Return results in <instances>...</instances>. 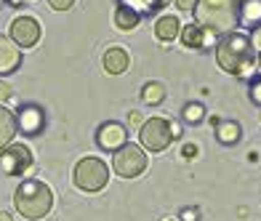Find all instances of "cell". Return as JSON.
<instances>
[{
	"label": "cell",
	"instance_id": "obj_18",
	"mask_svg": "<svg viewBox=\"0 0 261 221\" xmlns=\"http://www.w3.org/2000/svg\"><path fill=\"white\" fill-rule=\"evenodd\" d=\"M139 14L134 8H125V6H120L115 11V27L117 30H123V32H130V30H136L139 27Z\"/></svg>",
	"mask_w": 261,
	"mask_h": 221
},
{
	"label": "cell",
	"instance_id": "obj_19",
	"mask_svg": "<svg viewBox=\"0 0 261 221\" xmlns=\"http://www.w3.org/2000/svg\"><path fill=\"white\" fill-rule=\"evenodd\" d=\"M168 3H171V0H123V6L125 8H134L139 16L141 14H155V11L165 8Z\"/></svg>",
	"mask_w": 261,
	"mask_h": 221
},
{
	"label": "cell",
	"instance_id": "obj_7",
	"mask_svg": "<svg viewBox=\"0 0 261 221\" xmlns=\"http://www.w3.org/2000/svg\"><path fill=\"white\" fill-rule=\"evenodd\" d=\"M32 165V152L24 144H8L6 149H0V173L6 176H27Z\"/></svg>",
	"mask_w": 261,
	"mask_h": 221
},
{
	"label": "cell",
	"instance_id": "obj_13",
	"mask_svg": "<svg viewBox=\"0 0 261 221\" xmlns=\"http://www.w3.org/2000/svg\"><path fill=\"white\" fill-rule=\"evenodd\" d=\"M181 43L187 45V48H208V45L216 40L211 32H205L203 27H197V24H187L181 27Z\"/></svg>",
	"mask_w": 261,
	"mask_h": 221
},
{
	"label": "cell",
	"instance_id": "obj_27",
	"mask_svg": "<svg viewBox=\"0 0 261 221\" xmlns=\"http://www.w3.org/2000/svg\"><path fill=\"white\" fill-rule=\"evenodd\" d=\"M176 6H179V11H195L197 0H176Z\"/></svg>",
	"mask_w": 261,
	"mask_h": 221
},
{
	"label": "cell",
	"instance_id": "obj_16",
	"mask_svg": "<svg viewBox=\"0 0 261 221\" xmlns=\"http://www.w3.org/2000/svg\"><path fill=\"white\" fill-rule=\"evenodd\" d=\"M179 32H181V24H179V19L171 16V14H165L155 21V35H158L160 43H171L173 38H179Z\"/></svg>",
	"mask_w": 261,
	"mask_h": 221
},
{
	"label": "cell",
	"instance_id": "obj_17",
	"mask_svg": "<svg viewBox=\"0 0 261 221\" xmlns=\"http://www.w3.org/2000/svg\"><path fill=\"white\" fill-rule=\"evenodd\" d=\"M216 139H219L224 147H234V144L243 139L240 123H234V120H219V125H216Z\"/></svg>",
	"mask_w": 261,
	"mask_h": 221
},
{
	"label": "cell",
	"instance_id": "obj_24",
	"mask_svg": "<svg viewBox=\"0 0 261 221\" xmlns=\"http://www.w3.org/2000/svg\"><path fill=\"white\" fill-rule=\"evenodd\" d=\"M181 221H200V211H197V208H184V211H181Z\"/></svg>",
	"mask_w": 261,
	"mask_h": 221
},
{
	"label": "cell",
	"instance_id": "obj_3",
	"mask_svg": "<svg viewBox=\"0 0 261 221\" xmlns=\"http://www.w3.org/2000/svg\"><path fill=\"white\" fill-rule=\"evenodd\" d=\"M14 205L24 218L40 221L43 216H48V211L54 208V192H51L48 184H43L38 179H27L16 187Z\"/></svg>",
	"mask_w": 261,
	"mask_h": 221
},
{
	"label": "cell",
	"instance_id": "obj_15",
	"mask_svg": "<svg viewBox=\"0 0 261 221\" xmlns=\"http://www.w3.org/2000/svg\"><path fill=\"white\" fill-rule=\"evenodd\" d=\"M19 131L16 125V115L6 109L3 104H0V149H6L8 144H14V136Z\"/></svg>",
	"mask_w": 261,
	"mask_h": 221
},
{
	"label": "cell",
	"instance_id": "obj_12",
	"mask_svg": "<svg viewBox=\"0 0 261 221\" xmlns=\"http://www.w3.org/2000/svg\"><path fill=\"white\" fill-rule=\"evenodd\" d=\"M101 64H104V72L107 75H123L128 64H130V56L123 45H112V48H107L104 56H101Z\"/></svg>",
	"mask_w": 261,
	"mask_h": 221
},
{
	"label": "cell",
	"instance_id": "obj_1",
	"mask_svg": "<svg viewBox=\"0 0 261 221\" xmlns=\"http://www.w3.org/2000/svg\"><path fill=\"white\" fill-rule=\"evenodd\" d=\"M216 62L224 72L237 77H251L256 69V53L251 38L243 32H229L216 43Z\"/></svg>",
	"mask_w": 261,
	"mask_h": 221
},
{
	"label": "cell",
	"instance_id": "obj_22",
	"mask_svg": "<svg viewBox=\"0 0 261 221\" xmlns=\"http://www.w3.org/2000/svg\"><path fill=\"white\" fill-rule=\"evenodd\" d=\"M251 101L256 107H261V75L251 80Z\"/></svg>",
	"mask_w": 261,
	"mask_h": 221
},
{
	"label": "cell",
	"instance_id": "obj_26",
	"mask_svg": "<svg viewBox=\"0 0 261 221\" xmlns=\"http://www.w3.org/2000/svg\"><path fill=\"white\" fill-rule=\"evenodd\" d=\"M251 45H253V51H261V27L251 32Z\"/></svg>",
	"mask_w": 261,
	"mask_h": 221
},
{
	"label": "cell",
	"instance_id": "obj_29",
	"mask_svg": "<svg viewBox=\"0 0 261 221\" xmlns=\"http://www.w3.org/2000/svg\"><path fill=\"white\" fill-rule=\"evenodd\" d=\"M181 152H184V157H187V160H192V157L197 155V147H195V144H184Z\"/></svg>",
	"mask_w": 261,
	"mask_h": 221
},
{
	"label": "cell",
	"instance_id": "obj_20",
	"mask_svg": "<svg viewBox=\"0 0 261 221\" xmlns=\"http://www.w3.org/2000/svg\"><path fill=\"white\" fill-rule=\"evenodd\" d=\"M165 99V86L158 83V80H152V83H144L141 88V101L149 104V107H155V104H163Z\"/></svg>",
	"mask_w": 261,
	"mask_h": 221
},
{
	"label": "cell",
	"instance_id": "obj_31",
	"mask_svg": "<svg viewBox=\"0 0 261 221\" xmlns=\"http://www.w3.org/2000/svg\"><path fill=\"white\" fill-rule=\"evenodd\" d=\"M0 221H11V216H8L6 211H0Z\"/></svg>",
	"mask_w": 261,
	"mask_h": 221
},
{
	"label": "cell",
	"instance_id": "obj_2",
	"mask_svg": "<svg viewBox=\"0 0 261 221\" xmlns=\"http://www.w3.org/2000/svg\"><path fill=\"white\" fill-rule=\"evenodd\" d=\"M195 24L205 32L229 35L237 27V0H197L195 6Z\"/></svg>",
	"mask_w": 261,
	"mask_h": 221
},
{
	"label": "cell",
	"instance_id": "obj_8",
	"mask_svg": "<svg viewBox=\"0 0 261 221\" xmlns=\"http://www.w3.org/2000/svg\"><path fill=\"white\" fill-rule=\"evenodd\" d=\"M40 24L38 19L32 16H16L11 21V40H14L19 48H32V45H38L40 40Z\"/></svg>",
	"mask_w": 261,
	"mask_h": 221
},
{
	"label": "cell",
	"instance_id": "obj_6",
	"mask_svg": "<svg viewBox=\"0 0 261 221\" xmlns=\"http://www.w3.org/2000/svg\"><path fill=\"white\" fill-rule=\"evenodd\" d=\"M139 139H141V147L149 149V152H163V149H168L171 142H173L171 123L165 118H149V120L141 123Z\"/></svg>",
	"mask_w": 261,
	"mask_h": 221
},
{
	"label": "cell",
	"instance_id": "obj_4",
	"mask_svg": "<svg viewBox=\"0 0 261 221\" xmlns=\"http://www.w3.org/2000/svg\"><path fill=\"white\" fill-rule=\"evenodd\" d=\"M75 187L83 189V192H101L110 181V171H107V162L101 157H80L77 165H75Z\"/></svg>",
	"mask_w": 261,
	"mask_h": 221
},
{
	"label": "cell",
	"instance_id": "obj_10",
	"mask_svg": "<svg viewBox=\"0 0 261 221\" xmlns=\"http://www.w3.org/2000/svg\"><path fill=\"white\" fill-rule=\"evenodd\" d=\"M16 125H19L21 133L38 136L43 131V125H45V115H43L40 107H35V104H24V107L16 112Z\"/></svg>",
	"mask_w": 261,
	"mask_h": 221
},
{
	"label": "cell",
	"instance_id": "obj_30",
	"mask_svg": "<svg viewBox=\"0 0 261 221\" xmlns=\"http://www.w3.org/2000/svg\"><path fill=\"white\" fill-rule=\"evenodd\" d=\"M171 136H173V139H179V136H181V128H179V123H171Z\"/></svg>",
	"mask_w": 261,
	"mask_h": 221
},
{
	"label": "cell",
	"instance_id": "obj_14",
	"mask_svg": "<svg viewBox=\"0 0 261 221\" xmlns=\"http://www.w3.org/2000/svg\"><path fill=\"white\" fill-rule=\"evenodd\" d=\"M237 21L261 27V0H237Z\"/></svg>",
	"mask_w": 261,
	"mask_h": 221
},
{
	"label": "cell",
	"instance_id": "obj_25",
	"mask_svg": "<svg viewBox=\"0 0 261 221\" xmlns=\"http://www.w3.org/2000/svg\"><path fill=\"white\" fill-rule=\"evenodd\" d=\"M11 96H14V91H11V86L6 83V80H0V104L8 101Z\"/></svg>",
	"mask_w": 261,
	"mask_h": 221
},
{
	"label": "cell",
	"instance_id": "obj_21",
	"mask_svg": "<svg viewBox=\"0 0 261 221\" xmlns=\"http://www.w3.org/2000/svg\"><path fill=\"white\" fill-rule=\"evenodd\" d=\"M181 118H184V123L197 125V123H203V118H205V107L200 101H189L187 107L181 109Z\"/></svg>",
	"mask_w": 261,
	"mask_h": 221
},
{
	"label": "cell",
	"instance_id": "obj_28",
	"mask_svg": "<svg viewBox=\"0 0 261 221\" xmlns=\"http://www.w3.org/2000/svg\"><path fill=\"white\" fill-rule=\"evenodd\" d=\"M128 123H130V125H141V123H144V120H141V112H139V109L128 112Z\"/></svg>",
	"mask_w": 261,
	"mask_h": 221
},
{
	"label": "cell",
	"instance_id": "obj_34",
	"mask_svg": "<svg viewBox=\"0 0 261 221\" xmlns=\"http://www.w3.org/2000/svg\"><path fill=\"white\" fill-rule=\"evenodd\" d=\"M168 221H171V218H168Z\"/></svg>",
	"mask_w": 261,
	"mask_h": 221
},
{
	"label": "cell",
	"instance_id": "obj_5",
	"mask_svg": "<svg viewBox=\"0 0 261 221\" xmlns=\"http://www.w3.org/2000/svg\"><path fill=\"white\" fill-rule=\"evenodd\" d=\"M112 168H115L117 176H123V179L141 176V173L147 171V155H144V149L136 147V144L120 147L115 152V157H112Z\"/></svg>",
	"mask_w": 261,
	"mask_h": 221
},
{
	"label": "cell",
	"instance_id": "obj_11",
	"mask_svg": "<svg viewBox=\"0 0 261 221\" xmlns=\"http://www.w3.org/2000/svg\"><path fill=\"white\" fill-rule=\"evenodd\" d=\"M19 67H21V48L11 38L0 35V77L14 75Z\"/></svg>",
	"mask_w": 261,
	"mask_h": 221
},
{
	"label": "cell",
	"instance_id": "obj_32",
	"mask_svg": "<svg viewBox=\"0 0 261 221\" xmlns=\"http://www.w3.org/2000/svg\"><path fill=\"white\" fill-rule=\"evenodd\" d=\"M256 67L261 69V51H258V56H256Z\"/></svg>",
	"mask_w": 261,
	"mask_h": 221
},
{
	"label": "cell",
	"instance_id": "obj_23",
	"mask_svg": "<svg viewBox=\"0 0 261 221\" xmlns=\"http://www.w3.org/2000/svg\"><path fill=\"white\" fill-rule=\"evenodd\" d=\"M72 3H75V0H48V6L54 11H69V8H72Z\"/></svg>",
	"mask_w": 261,
	"mask_h": 221
},
{
	"label": "cell",
	"instance_id": "obj_9",
	"mask_svg": "<svg viewBox=\"0 0 261 221\" xmlns=\"http://www.w3.org/2000/svg\"><path fill=\"white\" fill-rule=\"evenodd\" d=\"M96 144L104 149V152H117L120 147L128 144V131H125V125L123 123H117V120H107L99 125V131H96Z\"/></svg>",
	"mask_w": 261,
	"mask_h": 221
},
{
	"label": "cell",
	"instance_id": "obj_33",
	"mask_svg": "<svg viewBox=\"0 0 261 221\" xmlns=\"http://www.w3.org/2000/svg\"><path fill=\"white\" fill-rule=\"evenodd\" d=\"M258 118H261V115H258Z\"/></svg>",
	"mask_w": 261,
	"mask_h": 221
}]
</instances>
